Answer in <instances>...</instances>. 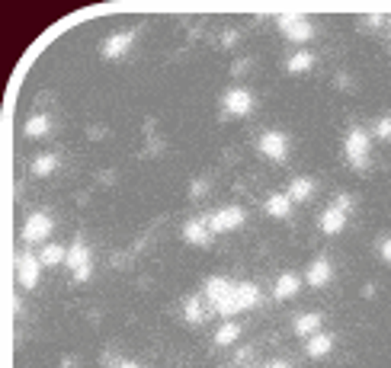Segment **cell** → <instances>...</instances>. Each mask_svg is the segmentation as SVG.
I'll use <instances>...</instances> for the list:
<instances>
[{"label":"cell","instance_id":"9","mask_svg":"<svg viewBox=\"0 0 391 368\" xmlns=\"http://www.w3.org/2000/svg\"><path fill=\"white\" fill-rule=\"evenodd\" d=\"M212 228H209V218H189L183 224V240L193 243V247H209L212 243Z\"/></svg>","mask_w":391,"mask_h":368},{"label":"cell","instance_id":"18","mask_svg":"<svg viewBox=\"0 0 391 368\" xmlns=\"http://www.w3.org/2000/svg\"><path fill=\"white\" fill-rule=\"evenodd\" d=\"M311 195H315V180L311 176H295L289 183V199L292 202H308Z\"/></svg>","mask_w":391,"mask_h":368},{"label":"cell","instance_id":"24","mask_svg":"<svg viewBox=\"0 0 391 368\" xmlns=\"http://www.w3.org/2000/svg\"><path fill=\"white\" fill-rule=\"evenodd\" d=\"M238 336H241V326L228 320V324L215 333V346H231V343H238Z\"/></svg>","mask_w":391,"mask_h":368},{"label":"cell","instance_id":"12","mask_svg":"<svg viewBox=\"0 0 391 368\" xmlns=\"http://www.w3.org/2000/svg\"><path fill=\"white\" fill-rule=\"evenodd\" d=\"M135 45V32L132 29H126V32H116V35H109L103 42V58H122L128 49Z\"/></svg>","mask_w":391,"mask_h":368},{"label":"cell","instance_id":"5","mask_svg":"<svg viewBox=\"0 0 391 368\" xmlns=\"http://www.w3.org/2000/svg\"><path fill=\"white\" fill-rule=\"evenodd\" d=\"M68 269L74 276V282H87L90 278V250H87V243L80 237L68 247Z\"/></svg>","mask_w":391,"mask_h":368},{"label":"cell","instance_id":"8","mask_svg":"<svg viewBox=\"0 0 391 368\" xmlns=\"http://www.w3.org/2000/svg\"><path fill=\"white\" fill-rule=\"evenodd\" d=\"M52 228H55V221H52L45 211H32V215L26 218V224H23V240L26 243H42L45 237L52 234Z\"/></svg>","mask_w":391,"mask_h":368},{"label":"cell","instance_id":"14","mask_svg":"<svg viewBox=\"0 0 391 368\" xmlns=\"http://www.w3.org/2000/svg\"><path fill=\"white\" fill-rule=\"evenodd\" d=\"M234 301H238V311H251L260 305V288L253 282H238L234 288Z\"/></svg>","mask_w":391,"mask_h":368},{"label":"cell","instance_id":"16","mask_svg":"<svg viewBox=\"0 0 391 368\" xmlns=\"http://www.w3.org/2000/svg\"><path fill=\"white\" fill-rule=\"evenodd\" d=\"M305 352L311 355V359H327V355L334 352V336H330V333H315L311 340H308Z\"/></svg>","mask_w":391,"mask_h":368},{"label":"cell","instance_id":"7","mask_svg":"<svg viewBox=\"0 0 391 368\" xmlns=\"http://www.w3.org/2000/svg\"><path fill=\"white\" fill-rule=\"evenodd\" d=\"M257 147H260V154L270 160H286L289 157V135L279 132V128H270V132L260 135Z\"/></svg>","mask_w":391,"mask_h":368},{"label":"cell","instance_id":"2","mask_svg":"<svg viewBox=\"0 0 391 368\" xmlns=\"http://www.w3.org/2000/svg\"><path fill=\"white\" fill-rule=\"evenodd\" d=\"M343 151H347V160L353 170L369 167V135H366V128H349L347 141H343Z\"/></svg>","mask_w":391,"mask_h":368},{"label":"cell","instance_id":"27","mask_svg":"<svg viewBox=\"0 0 391 368\" xmlns=\"http://www.w3.org/2000/svg\"><path fill=\"white\" fill-rule=\"evenodd\" d=\"M378 257H382L385 263H391V237H385V240L378 243Z\"/></svg>","mask_w":391,"mask_h":368},{"label":"cell","instance_id":"1","mask_svg":"<svg viewBox=\"0 0 391 368\" xmlns=\"http://www.w3.org/2000/svg\"><path fill=\"white\" fill-rule=\"evenodd\" d=\"M234 288H238V285L231 282L228 276H212V278H209V285H205V298H209V307H212V311L224 314V317L238 314Z\"/></svg>","mask_w":391,"mask_h":368},{"label":"cell","instance_id":"10","mask_svg":"<svg viewBox=\"0 0 391 368\" xmlns=\"http://www.w3.org/2000/svg\"><path fill=\"white\" fill-rule=\"evenodd\" d=\"M222 106H224V112L228 116H247V112L253 109V93L251 90H228L224 93V99H222Z\"/></svg>","mask_w":391,"mask_h":368},{"label":"cell","instance_id":"15","mask_svg":"<svg viewBox=\"0 0 391 368\" xmlns=\"http://www.w3.org/2000/svg\"><path fill=\"white\" fill-rule=\"evenodd\" d=\"M299 288H301V278L295 276V272H282L279 278H276V301H289V298H295L299 295Z\"/></svg>","mask_w":391,"mask_h":368},{"label":"cell","instance_id":"25","mask_svg":"<svg viewBox=\"0 0 391 368\" xmlns=\"http://www.w3.org/2000/svg\"><path fill=\"white\" fill-rule=\"evenodd\" d=\"M183 311H186V320L189 324H203L205 320V307H203V298H186V307H183Z\"/></svg>","mask_w":391,"mask_h":368},{"label":"cell","instance_id":"19","mask_svg":"<svg viewBox=\"0 0 391 368\" xmlns=\"http://www.w3.org/2000/svg\"><path fill=\"white\" fill-rule=\"evenodd\" d=\"M263 209H266V215H272V218H286L289 211H292V199H289V192H276L263 202Z\"/></svg>","mask_w":391,"mask_h":368},{"label":"cell","instance_id":"23","mask_svg":"<svg viewBox=\"0 0 391 368\" xmlns=\"http://www.w3.org/2000/svg\"><path fill=\"white\" fill-rule=\"evenodd\" d=\"M49 128H52L49 116H32L26 122V135H29V138H42V135H49Z\"/></svg>","mask_w":391,"mask_h":368},{"label":"cell","instance_id":"6","mask_svg":"<svg viewBox=\"0 0 391 368\" xmlns=\"http://www.w3.org/2000/svg\"><path fill=\"white\" fill-rule=\"evenodd\" d=\"M244 209L241 205H228V209H218L215 215H209V228L212 234H231V231H238L244 224Z\"/></svg>","mask_w":391,"mask_h":368},{"label":"cell","instance_id":"30","mask_svg":"<svg viewBox=\"0 0 391 368\" xmlns=\"http://www.w3.org/2000/svg\"><path fill=\"white\" fill-rule=\"evenodd\" d=\"M366 23H369V26H382V16H378V13H372Z\"/></svg>","mask_w":391,"mask_h":368},{"label":"cell","instance_id":"29","mask_svg":"<svg viewBox=\"0 0 391 368\" xmlns=\"http://www.w3.org/2000/svg\"><path fill=\"white\" fill-rule=\"evenodd\" d=\"M263 368H292V365H289L286 359H272V362H266Z\"/></svg>","mask_w":391,"mask_h":368},{"label":"cell","instance_id":"31","mask_svg":"<svg viewBox=\"0 0 391 368\" xmlns=\"http://www.w3.org/2000/svg\"><path fill=\"white\" fill-rule=\"evenodd\" d=\"M116 368H141V365H138V362H132V359H128V362H119Z\"/></svg>","mask_w":391,"mask_h":368},{"label":"cell","instance_id":"20","mask_svg":"<svg viewBox=\"0 0 391 368\" xmlns=\"http://www.w3.org/2000/svg\"><path fill=\"white\" fill-rule=\"evenodd\" d=\"M311 68H315V55H311L308 49H299L295 55H289V61H286L289 74H308Z\"/></svg>","mask_w":391,"mask_h":368},{"label":"cell","instance_id":"32","mask_svg":"<svg viewBox=\"0 0 391 368\" xmlns=\"http://www.w3.org/2000/svg\"><path fill=\"white\" fill-rule=\"evenodd\" d=\"M388 26H391V20H388Z\"/></svg>","mask_w":391,"mask_h":368},{"label":"cell","instance_id":"28","mask_svg":"<svg viewBox=\"0 0 391 368\" xmlns=\"http://www.w3.org/2000/svg\"><path fill=\"white\" fill-rule=\"evenodd\" d=\"M334 205H337V209H343V211H349V209H353V199L343 192V195H337V199H334Z\"/></svg>","mask_w":391,"mask_h":368},{"label":"cell","instance_id":"13","mask_svg":"<svg viewBox=\"0 0 391 368\" xmlns=\"http://www.w3.org/2000/svg\"><path fill=\"white\" fill-rule=\"evenodd\" d=\"M321 324H324V317L318 311H308V314H301L299 320H295V336H305V340H311L315 333H321Z\"/></svg>","mask_w":391,"mask_h":368},{"label":"cell","instance_id":"11","mask_svg":"<svg viewBox=\"0 0 391 368\" xmlns=\"http://www.w3.org/2000/svg\"><path fill=\"white\" fill-rule=\"evenodd\" d=\"M305 278H308V285H315V288H324V285H330V278H334V263H330L327 257H318L315 263L308 266Z\"/></svg>","mask_w":391,"mask_h":368},{"label":"cell","instance_id":"4","mask_svg":"<svg viewBox=\"0 0 391 368\" xmlns=\"http://www.w3.org/2000/svg\"><path fill=\"white\" fill-rule=\"evenodd\" d=\"M279 32L286 35L289 42H308L311 32H315V23L301 13H289V16H279Z\"/></svg>","mask_w":391,"mask_h":368},{"label":"cell","instance_id":"22","mask_svg":"<svg viewBox=\"0 0 391 368\" xmlns=\"http://www.w3.org/2000/svg\"><path fill=\"white\" fill-rule=\"evenodd\" d=\"M58 170V154H39L32 160V176H52Z\"/></svg>","mask_w":391,"mask_h":368},{"label":"cell","instance_id":"21","mask_svg":"<svg viewBox=\"0 0 391 368\" xmlns=\"http://www.w3.org/2000/svg\"><path fill=\"white\" fill-rule=\"evenodd\" d=\"M39 259H42V266L68 263V247H61V243H45L42 253H39Z\"/></svg>","mask_w":391,"mask_h":368},{"label":"cell","instance_id":"17","mask_svg":"<svg viewBox=\"0 0 391 368\" xmlns=\"http://www.w3.org/2000/svg\"><path fill=\"white\" fill-rule=\"evenodd\" d=\"M343 228H347V211L337 209V205H330V209L321 215V231L324 234H340Z\"/></svg>","mask_w":391,"mask_h":368},{"label":"cell","instance_id":"26","mask_svg":"<svg viewBox=\"0 0 391 368\" xmlns=\"http://www.w3.org/2000/svg\"><path fill=\"white\" fill-rule=\"evenodd\" d=\"M375 135H378V138H391V118H378V122H375Z\"/></svg>","mask_w":391,"mask_h":368},{"label":"cell","instance_id":"3","mask_svg":"<svg viewBox=\"0 0 391 368\" xmlns=\"http://www.w3.org/2000/svg\"><path fill=\"white\" fill-rule=\"evenodd\" d=\"M39 276H42V259H39V253H29V250L16 253V278H20L23 288H35Z\"/></svg>","mask_w":391,"mask_h":368}]
</instances>
